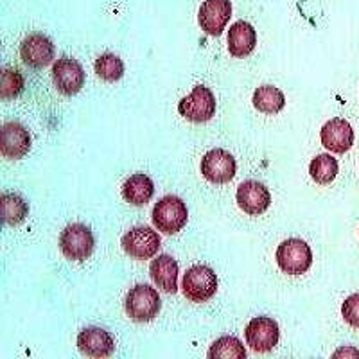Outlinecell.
Returning a JSON list of instances; mask_svg holds the SVG:
<instances>
[{
    "label": "cell",
    "mask_w": 359,
    "mask_h": 359,
    "mask_svg": "<svg viewBox=\"0 0 359 359\" xmlns=\"http://www.w3.org/2000/svg\"><path fill=\"white\" fill-rule=\"evenodd\" d=\"M229 50L233 57H246L255 50L257 33L252 24L239 20L229 29Z\"/></svg>",
    "instance_id": "18"
},
{
    "label": "cell",
    "mask_w": 359,
    "mask_h": 359,
    "mask_svg": "<svg viewBox=\"0 0 359 359\" xmlns=\"http://www.w3.org/2000/svg\"><path fill=\"white\" fill-rule=\"evenodd\" d=\"M182 291L191 302H208L217 291V275L205 264L192 266L182 278Z\"/></svg>",
    "instance_id": "4"
},
{
    "label": "cell",
    "mask_w": 359,
    "mask_h": 359,
    "mask_svg": "<svg viewBox=\"0 0 359 359\" xmlns=\"http://www.w3.org/2000/svg\"><path fill=\"white\" fill-rule=\"evenodd\" d=\"M31 135L20 123H6L0 130V153L6 160H20L31 151Z\"/></svg>",
    "instance_id": "12"
},
{
    "label": "cell",
    "mask_w": 359,
    "mask_h": 359,
    "mask_svg": "<svg viewBox=\"0 0 359 359\" xmlns=\"http://www.w3.org/2000/svg\"><path fill=\"white\" fill-rule=\"evenodd\" d=\"M124 309L133 322L147 323L158 316L162 309V298L149 284H137L128 291Z\"/></svg>",
    "instance_id": "1"
},
{
    "label": "cell",
    "mask_w": 359,
    "mask_h": 359,
    "mask_svg": "<svg viewBox=\"0 0 359 359\" xmlns=\"http://www.w3.org/2000/svg\"><path fill=\"white\" fill-rule=\"evenodd\" d=\"M343 355H358L359 358V351L352 347H343L339 348V351H336L334 354H332V358H343Z\"/></svg>",
    "instance_id": "27"
},
{
    "label": "cell",
    "mask_w": 359,
    "mask_h": 359,
    "mask_svg": "<svg viewBox=\"0 0 359 359\" xmlns=\"http://www.w3.org/2000/svg\"><path fill=\"white\" fill-rule=\"evenodd\" d=\"M24 90V76L15 69H4L0 74V97L4 101L18 97Z\"/></svg>",
    "instance_id": "25"
},
{
    "label": "cell",
    "mask_w": 359,
    "mask_h": 359,
    "mask_svg": "<svg viewBox=\"0 0 359 359\" xmlns=\"http://www.w3.org/2000/svg\"><path fill=\"white\" fill-rule=\"evenodd\" d=\"M236 200L239 208L248 216H261L271 205V194L268 187L255 180H246L237 187Z\"/></svg>",
    "instance_id": "13"
},
{
    "label": "cell",
    "mask_w": 359,
    "mask_h": 359,
    "mask_svg": "<svg viewBox=\"0 0 359 359\" xmlns=\"http://www.w3.org/2000/svg\"><path fill=\"white\" fill-rule=\"evenodd\" d=\"M178 111L189 123H208L216 114V97L212 90L205 85H196L187 97L178 102Z\"/></svg>",
    "instance_id": "5"
},
{
    "label": "cell",
    "mask_w": 359,
    "mask_h": 359,
    "mask_svg": "<svg viewBox=\"0 0 359 359\" xmlns=\"http://www.w3.org/2000/svg\"><path fill=\"white\" fill-rule=\"evenodd\" d=\"M95 74L102 81L107 83H117L118 79H123L124 76V63L117 54H101L94 63Z\"/></svg>",
    "instance_id": "24"
},
{
    "label": "cell",
    "mask_w": 359,
    "mask_h": 359,
    "mask_svg": "<svg viewBox=\"0 0 359 359\" xmlns=\"http://www.w3.org/2000/svg\"><path fill=\"white\" fill-rule=\"evenodd\" d=\"M201 175L205 176V180H208L210 184L223 185L232 182L233 176L237 172V160L233 158L232 153H229L226 149H210L207 155L201 158Z\"/></svg>",
    "instance_id": "8"
},
{
    "label": "cell",
    "mask_w": 359,
    "mask_h": 359,
    "mask_svg": "<svg viewBox=\"0 0 359 359\" xmlns=\"http://www.w3.org/2000/svg\"><path fill=\"white\" fill-rule=\"evenodd\" d=\"M54 43L43 33H31L20 45L22 62L31 69H45L54 62Z\"/></svg>",
    "instance_id": "14"
},
{
    "label": "cell",
    "mask_w": 359,
    "mask_h": 359,
    "mask_svg": "<svg viewBox=\"0 0 359 359\" xmlns=\"http://www.w3.org/2000/svg\"><path fill=\"white\" fill-rule=\"evenodd\" d=\"M27 214L29 207L20 194H15V192L2 194V198H0V219H2V224L18 226V224L27 219Z\"/></svg>",
    "instance_id": "21"
},
{
    "label": "cell",
    "mask_w": 359,
    "mask_h": 359,
    "mask_svg": "<svg viewBox=\"0 0 359 359\" xmlns=\"http://www.w3.org/2000/svg\"><path fill=\"white\" fill-rule=\"evenodd\" d=\"M341 316L348 325L359 329V293L351 294V297L343 302Z\"/></svg>",
    "instance_id": "26"
},
{
    "label": "cell",
    "mask_w": 359,
    "mask_h": 359,
    "mask_svg": "<svg viewBox=\"0 0 359 359\" xmlns=\"http://www.w3.org/2000/svg\"><path fill=\"white\" fill-rule=\"evenodd\" d=\"M278 268L287 275H304L313 266V252L302 239H286L275 253Z\"/></svg>",
    "instance_id": "6"
},
{
    "label": "cell",
    "mask_w": 359,
    "mask_h": 359,
    "mask_svg": "<svg viewBox=\"0 0 359 359\" xmlns=\"http://www.w3.org/2000/svg\"><path fill=\"white\" fill-rule=\"evenodd\" d=\"M151 217L156 230H160L165 236H172V233H178L187 224V205L178 196H163L153 207Z\"/></svg>",
    "instance_id": "3"
},
{
    "label": "cell",
    "mask_w": 359,
    "mask_h": 359,
    "mask_svg": "<svg viewBox=\"0 0 359 359\" xmlns=\"http://www.w3.org/2000/svg\"><path fill=\"white\" fill-rule=\"evenodd\" d=\"M232 18V2L230 0H203L198 11V24L210 36L223 34L229 20Z\"/></svg>",
    "instance_id": "11"
},
{
    "label": "cell",
    "mask_w": 359,
    "mask_h": 359,
    "mask_svg": "<svg viewBox=\"0 0 359 359\" xmlns=\"http://www.w3.org/2000/svg\"><path fill=\"white\" fill-rule=\"evenodd\" d=\"M121 245L131 259L146 261V259H153L158 253L162 241H160L158 232H155L151 226H135L124 233Z\"/></svg>",
    "instance_id": "7"
},
{
    "label": "cell",
    "mask_w": 359,
    "mask_h": 359,
    "mask_svg": "<svg viewBox=\"0 0 359 359\" xmlns=\"http://www.w3.org/2000/svg\"><path fill=\"white\" fill-rule=\"evenodd\" d=\"M253 108L261 114L266 115H277L280 114L282 108L286 107V97H284V92L277 86L264 85L259 86L252 95Z\"/></svg>",
    "instance_id": "20"
},
{
    "label": "cell",
    "mask_w": 359,
    "mask_h": 359,
    "mask_svg": "<svg viewBox=\"0 0 359 359\" xmlns=\"http://www.w3.org/2000/svg\"><path fill=\"white\" fill-rule=\"evenodd\" d=\"M78 348L86 358H110L115 351L114 338L101 327H86L78 336Z\"/></svg>",
    "instance_id": "16"
},
{
    "label": "cell",
    "mask_w": 359,
    "mask_h": 359,
    "mask_svg": "<svg viewBox=\"0 0 359 359\" xmlns=\"http://www.w3.org/2000/svg\"><path fill=\"white\" fill-rule=\"evenodd\" d=\"M57 245H60L65 259L83 262L92 257L95 250V237L90 226L83 223H72L65 230H62Z\"/></svg>",
    "instance_id": "2"
},
{
    "label": "cell",
    "mask_w": 359,
    "mask_h": 359,
    "mask_svg": "<svg viewBox=\"0 0 359 359\" xmlns=\"http://www.w3.org/2000/svg\"><path fill=\"white\" fill-rule=\"evenodd\" d=\"M208 358L210 359H245L246 348L236 336H223L208 348Z\"/></svg>",
    "instance_id": "23"
},
{
    "label": "cell",
    "mask_w": 359,
    "mask_h": 359,
    "mask_svg": "<svg viewBox=\"0 0 359 359\" xmlns=\"http://www.w3.org/2000/svg\"><path fill=\"white\" fill-rule=\"evenodd\" d=\"M149 275H151L156 287H160L165 293H178L180 264L171 255L163 253V255H158L156 259H153L151 266H149Z\"/></svg>",
    "instance_id": "17"
},
{
    "label": "cell",
    "mask_w": 359,
    "mask_h": 359,
    "mask_svg": "<svg viewBox=\"0 0 359 359\" xmlns=\"http://www.w3.org/2000/svg\"><path fill=\"white\" fill-rule=\"evenodd\" d=\"M320 139H322L323 147H327L331 153L343 155L354 144V130L345 118L334 117L323 124L320 131Z\"/></svg>",
    "instance_id": "15"
},
{
    "label": "cell",
    "mask_w": 359,
    "mask_h": 359,
    "mask_svg": "<svg viewBox=\"0 0 359 359\" xmlns=\"http://www.w3.org/2000/svg\"><path fill=\"white\" fill-rule=\"evenodd\" d=\"M338 158H334L332 155L314 156L309 163L311 178L318 185H329L331 182H334L336 176H338Z\"/></svg>",
    "instance_id": "22"
},
{
    "label": "cell",
    "mask_w": 359,
    "mask_h": 359,
    "mask_svg": "<svg viewBox=\"0 0 359 359\" xmlns=\"http://www.w3.org/2000/svg\"><path fill=\"white\" fill-rule=\"evenodd\" d=\"M53 83L57 92L63 95H76L85 85V70L83 65L74 57H60L53 63Z\"/></svg>",
    "instance_id": "10"
},
{
    "label": "cell",
    "mask_w": 359,
    "mask_h": 359,
    "mask_svg": "<svg viewBox=\"0 0 359 359\" xmlns=\"http://www.w3.org/2000/svg\"><path fill=\"white\" fill-rule=\"evenodd\" d=\"M245 338L252 351L266 354V352L273 351L280 341V327L273 318L257 316L246 325Z\"/></svg>",
    "instance_id": "9"
},
{
    "label": "cell",
    "mask_w": 359,
    "mask_h": 359,
    "mask_svg": "<svg viewBox=\"0 0 359 359\" xmlns=\"http://www.w3.org/2000/svg\"><path fill=\"white\" fill-rule=\"evenodd\" d=\"M153 194H155V184L144 172H135L123 185V198L130 205H137V207L146 205L147 201H151Z\"/></svg>",
    "instance_id": "19"
}]
</instances>
